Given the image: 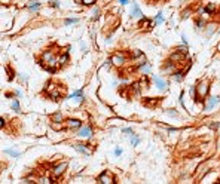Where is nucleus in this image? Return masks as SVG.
<instances>
[{
	"mask_svg": "<svg viewBox=\"0 0 220 184\" xmlns=\"http://www.w3.org/2000/svg\"><path fill=\"white\" fill-rule=\"evenodd\" d=\"M65 168H67V163H65V162H61V163H58V165H55V166H54L52 172H54V175H55V177H60V175L65 171Z\"/></svg>",
	"mask_w": 220,
	"mask_h": 184,
	"instance_id": "obj_1",
	"label": "nucleus"
},
{
	"mask_svg": "<svg viewBox=\"0 0 220 184\" xmlns=\"http://www.w3.org/2000/svg\"><path fill=\"white\" fill-rule=\"evenodd\" d=\"M98 183H101V184H112V183H115V181H113V177H112L110 174L103 172V174L98 177Z\"/></svg>",
	"mask_w": 220,
	"mask_h": 184,
	"instance_id": "obj_2",
	"label": "nucleus"
},
{
	"mask_svg": "<svg viewBox=\"0 0 220 184\" xmlns=\"http://www.w3.org/2000/svg\"><path fill=\"white\" fill-rule=\"evenodd\" d=\"M80 138H89L91 135H92V131H91V128H88V126H83V128H80L79 129V134H77Z\"/></svg>",
	"mask_w": 220,
	"mask_h": 184,
	"instance_id": "obj_3",
	"label": "nucleus"
},
{
	"mask_svg": "<svg viewBox=\"0 0 220 184\" xmlns=\"http://www.w3.org/2000/svg\"><path fill=\"white\" fill-rule=\"evenodd\" d=\"M112 62H113L115 65H122V64L125 62V56H124V55H115V56L112 58Z\"/></svg>",
	"mask_w": 220,
	"mask_h": 184,
	"instance_id": "obj_4",
	"label": "nucleus"
},
{
	"mask_svg": "<svg viewBox=\"0 0 220 184\" xmlns=\"http://www.w3.org/2000/svg\"><path fill=\"white\" fill-rule=\"evenodd\" d=\"M80 120H76V119H70V120H67V128H70V129H74V128H80Z\"/></svg>",
	"mask_w": 220,
	"mask_h": 184,
	"instance_id": "obj_5",
	"label": "nucleus"
},
{
	"mask_svg": "<svg viewBox=\"0 0 220 184\" xmlns=\"http://www.w3.org/2000/svg\"><path fill=\"white\" fill-rule=\"evenodd\" d=\"M220 103V98L219 97H213V98H210V101L207 103V110H211L214 105H217Z\"/></svg>",
	"mask_w": 220,
	"mask_h": 184,
	"instance_id": "obj_6",
	"label": "nucleus"
},
{
	"mask_svg": "<svg viewBox=\"0 0 220 184\" xmlns=\"http://www.w3.org/2000/svg\"><path fill=\"white\" fill-rule=\"evenodd\" d=\"M207 92H208L207 83H201V85H198V95H199V97H204V95H207Z\"/></svg>",
	"mask_w": 220,
	"mask_h": 184,
	"instance_id": "obj_7",
	"label": "nucleus"
},
{
	"mask_svg": "<svg viewBox=\"0 0 220 184\" xmlns=\"http://www.w3.org/2000/svg\"><path fill=\"white\" fill-rule=\"evenodd\" d=\"M74 149L77 150V152H80V153H83V155H86V156H89L91 155V152L86 149V146H83V144H74Z\"/></svg>",
	"mask_w": 220,
	"mask_h": 184,
	"instance_id": "obj_8",
	"label": "nucleus"
},
{
	"mask_svg": "<svg viewBox=\"0 0 220 184\" xmlns=\"http://www.w3.org/2000/svg\"><path fill=\"white\" fill-rule=\"evenodd\" d=\"M153 80H155V83L158 85V88H159V89H162V91L168 86V85H167V82H165V80H162L161 77H153Z\"/></svg>",
	"mask_w": 220,
	"mask_h": 184,
	"instance_id": "obj_9",
	"label": "nucleus"
},
{
	"mask_svg": "<svg viewBox=\"0 0 220 184\" xmlns=\"http://www.w3.org/2000/svg\"><path fill=\"white\" fill-rule=\"evenodd\" d=\"M131 15L134 16V18H143V13H141V10L138 9V6L134 3V6H132V12H131Z\"/></svg>",
	"mask_w": 220,
	"mask_h": 184,
	"instance_id": "obj_10",
	"label": "nucleus"
},
{
	"mask_svg": "<svg viewBox=\"0 0 220 184\" xmlns=\"http://www.w3.org/2000/svg\"><path fill=\"white\" fill-rule=\"evenodd\" d=\"M71 98H76V103H82V101H83V94H82L80 91H77V92H74V94L71 95Z\"/></svg>",
	"mask_w": 220,
	"mask_h": 184,
	"instance_id": "obj_11",
	"label": "nucleus"
},
{
	"mask_svg": "<svg viewBox=\"0 0 220 184\" xmlns=\"http://www.w3.org/2000/svg\"><path fill=\"white\" fill-rule=\"evenodd\" d=\"M67 61H68V55L67 53H64V55H61V56L57 58V64H65Z\"/></svg>",
	"mask_w": 220,
	"mask_h": 184,
	"instance_id": "obj_12",
	"label": "nucleus"
},
{
	"mask_svg": "<svg viewBox=\"0 0 220 184\" xmlns=\"http://www.w3.org/2000/svg\"><path fill=\"white\" fill-rule=\"evenodd\" d=\"M39 7H40V3H39V1H33V4H30V10H31V12L37 10Z\"/></svg>",
	"mask_w": 220,
	"mask_h": 184,
	"instance_id": "obj_13",
	"label": "nucleus"
},
{
	"mask_svg": "<svg viewBox=\"0 0 220 184\" xmlns=\"http://www.w3.org/2000/svg\"><path fill=\"white\" fill-rule=\"evenodd\" d=\"M140 70H141L143 73H149V71H150V67H149V65H147V64L144 62V64H141V67H140Z\"/></svg>",
	"mask_w": 220,
	"mask_h": 184,
	"instance_id": "obj_14",
	"label": "nucleus"
},
{
	"mask_svg": "<svg viewBox=\"0 0 220 184\" xmlns=\"http://www.w3.org/2000/svg\"><path fill=\"white\" fill-rule=\"evenodd\" d=\"M52 119H54V122H61L63 120V116H61V113H55L52 116Z\"/></svg>",
	"mask_w": 220,
	"mask_h": 184,
	"instance_id": "obj_15",
	"label": "nucleus"
},
{
	"mask_svg": "<svg viewBox=\"0 0 220 184\" xmlns=\"http://www.w3.org/2000/svg\"><path fill=\"white\" fill-rule=\"evenodd\" d=\"M39 183H40V184H49V183H52V181H51V178H46V177H42V178L39 180Z\"/></svg>",
	"mask_w": 220,
	"mask_h": 184,
	"instance_id": "obj_16",
	"label": "nucleus"
},
{
	"mask_svg": "<svg viewBox=\"0 0 220 184\" xmlns=\"http://www.w3.org/2000/svg\"><path fill=\"white\" fill-rule=\"evenodd\" d=\"M164 21V16H162V13H159L158 16H156V19H155V24H161Z\"/></svg>",
	"mask_w": 220,
	"mask_h": 184,
	"instance_id": "obj_17",
	"label": "nucleus"
},
{
	"mask_svg": "<svg viewBox=\"0 0 220 184\" xmlns=\"http://www.w3.org/2000/svg\"><path fill=\"white\" fill-rule=\"evenodd\" d=\"M182 79H183V73H176V74H174V80L180 82Z\"/></svg>",
	"mask_w": 220,
	"mask_h": 184,
	"instance_id": "obj_18",
	"label": "nucleus"
},
{
	"mask_svg": "<svg viewBox=\"0 0 220 184\" xmlns=\"http://www.w3.org/2000/svg\"><path fill=\"white\" fill-rule=\"evenodd\" d=\"M12 108H13L15 111H19V104H18V101H12Z\"/></svg>",
	"mask_w": 220,
	"mask_h": 184,
	"instance_id": "obj_19",
	"label": "nucleus"
},
{
	"mask_svg": "<svg viewBox=\"0 0 220 184\" xmlns=\"http://www.w3.org/2000/svg\"><path fill=\"white\" fill-rule=\"evenodd\" d=\"M205 10H207V12H208V13H211V12H213V10H214V4H213V3H210V4H208V6H207V7H205Z\"/></svg>",
	"mask_w": 220,
	"mask_h": 184,
	"instance_id": "obj_20",
	"label": "nucleus"
},
{
	"mask_svg": "<svg viewBox=\"0 0 220 184\" xmlns=\"http://www.w3.org/2000/svg\"><path fill=\"white\" fill-rule=\"evenodd\" d=\"M51 126H52V128H54V129H57V131H58V129H61V128H63V126H61V123H57V122H54V123H51Z\"/></svg>",
	"mask_w": 220,
	"mask_h": 184,
	"instance_id": "obj_21",
	"label": "nucleus"
},
{
	"mask_svg": "<svg viewBox=\"0 0 220 184\" xmlns=\"http://www.w3.org/2000/svg\"><path fill=\"white\" fill-rule=\"evenodd\" d=\"M77 22V19L76 18H70V19H65V24L68 25V24H76Z\"/></svg>",
	"mask_w": 220,
	"mask_h": 184,
	"instance_id": "obj_22",
	"label": "nucleus"
},
{
	"mask_svg": "<svg viewBox=\"0 0 220 184\" xmlns=\"http://www.w3.org/2000/svg\"><path fill=\"white\" fill-rule=\"evenodd\" d=\"M138 141H140V140H138V137H132V138H131V144H132V146H137V144H138Z\"/></svg>",
	"mask_w": 220,
	"mask_h": 184,
	"instance_id": "obj_23",
	"label": "nucleus"
},
{
	"mask_svg": "<svg viewBox=\"0 0 220 184\" xmlns=\"http://www.w3.org/2000/svg\"><path fill=\"white\" fill-rule=\"evenodd\" d=\"M6 153H7V155H12V156H19V153H18V152H13V150H10V149H9V150H6Z\"/></svg>",
	"mask_w": 220,
	"mask_h": 184,
	"instance_id": "obj_24",
	"label": "nucleus"
},
{
	"mask_svg": "<svg viewBox=\"0 0 220 184\" xmlns=\"http://www.w3.org/2000/svg\"><path fill=\"white\" fill-rule=\"evenodd\" d=\"M82 1H83V4H88L89 6V4H94L97 0H82Z\"/></svg>",
	"mask_w": 220,
	"mask_h": 184,
	"instance_id": "obj_25",
	"label": "nucleus"
},
{
	"mask_svg": "<svg viewBox=\"0 0 220 184\" xmlns=\"http://www.w3.org/2000/svg\"><path fill=\"white\" fill-rule=\"evenodd\" d=\"M167 113H168L170 116H174V117H179V114H177L176 111H173V110H170V111H167Z\"/></svg>",
	"mask_w": 220,
	"mask_h": 184,
	"instance_id": "obj_26",
	"label": "nucleus"
},
{
	"mask_svg": "<svg viewBox=\"0 0 220 184\" xmlns=\"http://www.w3.org/2000/svg\"><path fill=\"white\" fill-rule=\"evenodd\" d=\"M141 25H144V27H149V25H150V21H147V19H144V21L141 22Z\"/></svg>",
	"mask_w": 220,
	"mask_h": 184,
	"instance_id": "obj_27",
	"label": "nucleus"
},
{
	"mask_svg": "<svg viewBox=\"0 0 220 184\" xmlns=\"http://www.w3.org/2000/svg\"><path fill=\"white\" fill-rule=\"evenodd\" d=\"M180 58H182V56H180L179 53H174V55L171 56V59H174V61H176V59H180Z\"/></svg>",
	"mask_w": 220,
	"mask_h": 184,
	"instance_id": "obj_28",
	"label": "nucleus"
},
{
	"mask_svg": "<svg viewBox=\"0 0 220 184\" xmlns=\"http://www.w3.org/2000/svg\"><path fill=\"white\" fill-rule=\"evenodd\" d=\"M115 155H116V156H121V155H122V150H121V149H116V150H115Z\"/></svg>",
	"mask_w": 220,
	"mask_h": 184,
	"instance_id": "obj_29",
	"label": "nucleus"
},
{
	"mask_svg": "<svg viewBox=\"0 0 220 184\" xmlns=\"http://www.w3.org/2000/svg\"><path fill=\"white\" fill-rule=\"evenodd\" d=\"M92 13H94V18H97V16H98V9H94Z\"/></svg>",
	"mask_w": 220,
	"mask_h": 184,
	"instance_id": "obj_30",
	"label": "nucleus"
},
{
	"mask_svg": "<svg viewBox=\"0 0 220 184\" xmlns=\"http://www.w3.org/2000/svg\"><path fill=\"white\" fill-rule=\"evenodd\" d=\"M196 24H198V27H199V28H202V27H204V22H201V21H198Z\"/></svg>",
	"mask_w": 220,
	"mask_h": 184,
	"instance_id": "obj_31",
	"label": "nucleus"
},
{
	"mask_svg": "<svg viewBox=\"0 0 220 184\" xmlns=\"http://www.w3.org/2000/svg\"><path fill=\"white\" fill-rule=\"evenodd\" d=\"M124 132H128V134H129V132H132V131H131L129 128H125V129H124Z\"/></svg>",
	"mask_w": 220,
	"mask_h": 184,
	"instance_id": "obj_32",
	"label": "nucleus"
},
{
	"mask_svg": "<svg viewBox=\"0 0 220 184\" xmlns=\"http://www.w3.org/2000/svg\"><path fill=\"white\" fill-rule=\"evenodd\" d=\"M119 1H121V4H126L128 3V0H119Z\"/></svg>",
	"mask_w": 220,
	"mask_h": 184,
	"instance_id": "obj_33",
	"label": "nucleus"
},
{
	"mask_svg": "<svg viewBox=\"0 0 220 184\" xmlns=\"http://www.w3.org/2000/svg\"><path fill=\"white\" fill-rule=\"evenodd\" d=\"M3 126V119H0V128Z\"/></svg>",
	"mask_w": 220,
	"mask_h": 184,
	"instance_id": "obj_34",
	"label": "nucleus"
},
{
	"mask_svg": "<svg viewBox=\"0 0 220 184\" xmlns=\"http://www.w3.org/2000/svg\"><path fill=\"white\" fill-rule=\"evenodd\" d=\"M217 49H219V51H220V43H219V46H217Z\"/></svg>",
	"mask_w": 220,
	"mask_h": 184,
	"instance_id": "obj_35",
	"label": "nucleus"
},
{
	"mask_svg": "<svg viewBox=\"0 0 220 184\" xmlns=\"http://www.w3.org/2000/svg\"><path fill=\"white\" fill-rule=\"evenodd\" d=\"M0 172H1V166H0Z\"/></svg>",
	"mask_w": 220,
	"mask_h": 184,
	"instance_id": "obj_36",
	"label": "nucleus"
}]
</instances>
